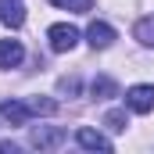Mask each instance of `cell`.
I'll return each instance as SVG.
<instances>
[{
	"mask_svg": "<svg viewBox=\"0 0 154 154\" xmlns=\"http://www.w3.org/2000/svg\"><path fill=\"white\" fill-rule=\"evenodd\" d=\"M54 7H65V11H75V14H86L93 7V0H50Z\"/></svg>",
	"mask_w": 154,
	"mask_h": 154,
	"instance_id": "cell-13",
	"label": "cell"
},
{
	"mask_svg": "<svg viewBox=\"0 0 154 154\" xmlns=\"http://www.w3.org/2000/svg\"><path fill=\"white\" fill-rule=\"evenodd\" d=\"M47 39H50V50L68 54V50H75V43H79V29L68 25V22H57V25L47 29Z\"/></svg>",
	"mask_w": 154,
	"mask_h": 154,
	"instance_id": "cell-1",
	"label": "cell"
},
{
	"mask_svg": "<svg viewBox=\"0 0 154 154\" xmlns=\"http://www.w3.org/2000/svg\"><path fill=\"white\" fill-rule=\"evenodd\" d=\"M18 151V147H14V143H7V140H4V143H0V154H14Z\"/></svg>",
	"mask_w": 154,
	"mask_h": 154,
	"instance_id": "cell-14",
	"label": "cell"
},
{
	"mask_svg": "<svg viewBox=\"0 0 154 154\" xmlns=\"http://www.w3.org/2000/svg\"><path fill=\"white\" fill-rule=\"evenodd\" d=\"M104 125H108L111 133H122V129H125V108H111V111L104 115Z\"/></svg>",
	"mask_w": 154,
	"mask_h": 154,
	"instance_id": "cell-12",
	"label": "cell"
},
{
	"mask_svg": "<svg viewBox=\"0 0 154 154\" xmlns=\"http://www.w3.org/2000/svg\"><path fill=\"white\" fill-rule=\"evenodd\" d=\"M0 115L7 118L11 125H25V122L32 118V111H29L25 100H4V104H0Z\"/></svg>",
	"mask_w": 154,
	"mask_h": 154,
	"instance_id": "cell-6",
	"label": "cell"
},
{
	"mask_svg": "<svg viewBox=\"0 0 154 154\" xmlns=\"http://www.w3.org/2000/svg\"><path fill=\"white\" fill-rule=\"evenodd\" d=\"M22 57H25V50L18 39H0V68H18Z\"/></svg>",
	"mask_w": 154,
	"mask_h": 154,
	"instance_id": "cell-7",
	"label": "cell"
},
{
	"mask_svg": "<svg viewBox=\"0 0 154 154\" xmlns=\"http://www.w3.org/2000/svg\"><path fill=\"white\" fill-rule=\"evenodd\" d=\"M125 104H129V111H136V115H151L154 111V86H147V82L133 86V90L125 93Z\"/></svg>",
	"mask_w": 154,
	"mask_h": 154,
	"instance_id": "cell-2",
	"label": "cell"
},
{
	"mask_svg": "<svg viewBox=\"0 0 154 154\" xmlns=\"http://www.w3.org/2000/svg\"><path fill=\"white\" fill-rule=\"evenodd\" d=\"M133 36L140 39L143 47H154V14H147V18H140V22H136Z\"/></svg>",
	"mask_w": 154,
	"mask_h": 154,
	"instance_id": "cell-9",
	"label": "cell"
},
{
	"mask_svg": "<svg viewBox=\"0 0 154 154\" xmlns=\"http://www.w3.org/2000/svg\"><path fill=\"white\" fill-rule=\"evenodd\" d=\"M29 143H32L36 151H54V147H61V143H65V129H54V125H39V129H32Z\"/></svg>",
	"mask_w": 154,
	"mask_h": 154,
	"instance_id": "cell-3",
	"label": "cell"
},
{
	"mask_svg": "<svg viewBox=\"0 0 154 154\" xmlns=\"http://www.w3.org/2000/svg\"><path fill=\"white\" fill-rule=\"evenodd\" d=\"M75 140H79V147H86V151H111V140L104 133H97V129H79Z\"/></svg>",
	"mask_w": 154,
	"mask_h": 154,
	"instance_id": "cell-8",
	"label": "cell"
},
{
	"mask_svg": "<svg viewBox=\"0 0 154 154\" xmlns=\"http://www.w3.org/2000/svg\"><path fill=\"white\" fill-rule=\"evenodd\" d=\"M86 39H90V47H93V50H108V47L115 43V29H111L108 22H90Z\"/></svg>",
	"mask_w": 154,
	"mask_h": 154,
	"instance_id": "cell-4",
	"label": "cell"
},
{
	"mask_svg": "<svg viewBox=\"0 0 154 154\" xmlns=\"http://www.w3.org/2000/svg\"><path fill=\"white\" fill-rule=\"evenodd\" d=\"M0 22L7 29H22L25 25V7L22 0H0Z\"/></svg>",
	"mask_w": 154,
	"mask_h": 154,
	"instance_id": "cell-5",
	"label": "cell"
},
{
	"mask_svg": "<svg viewBox=\"0 0 154 154\" xmlns=\"http://www.w3.org/2000/svg\"><path fill=\"white\" fill-rule=\"evenodd\" d=\"M90 90H93V97H100V100H104V97H115V93H118L115 79H108V75H97V79H93V86H90Z\"/></svg>",
	"mask_w": 154,
	"mask_h": 154,
	"instance_id": "cell-10",
	"label": "cell"
},
{
	"mask_svg": "<svg viewBox=\"0 0 154 154\" xmlns=\"http://www.w3.org/2000/svg\"><path fill=\"white\" fill-rule=\"evenodd\" d=\"M25 104H29L32 115H54L57 111V100H50V97H29Z\"/></svg>",
	"mask_w": 154,
	"mask_h": 154,
	"instance_id": "cell-11",
	"label": "cell"
}]
</instances>
